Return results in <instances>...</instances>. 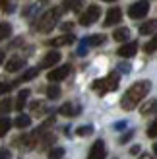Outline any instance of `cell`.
<instances>
[{
    "label": "cell",
    "instance_id": "obj_3",
    "mask_svg": "<svg viewBox=\"0 0 157 159\" xmlns=\"http://www.w3.org/2000/svg\"><path fill=\"white\" fill-rule=\"evenodd\" d=\"M119 82H120V76L116 74V72H113V74H109L107 78H103V80H95V82L91 84V87L95 89L99 95H105V93H109V91H114L116 87H119Z\"/></svg>",
    "mask_w": 157,
    "mask_h": 159
},
{
    "label": "cell",
    "instance_id": "obj_35",
    "mask_svg": "<svg viewBox=\"0 0 157 159\" xmlns=\"http://www.w3.org/2000/svg\"><path fill=\"white\" fill-rule=\"evenodd\" d=\"M114 128H116V130H124V128H126V122H124V120L116 122V124H114Z\"/></svg>",
    "mask_w": 157,
    "mask_h": 159
},
{
    "label": "cell",
    "instance_id": "obj_8",
    "mask_svg": "<svg viewBox=\"0 0 157 159\" xmlns=\"http://www.w3.org/2000/svg\"><path fill=\"white\" fill-rule=\"evenodd\" d=\"M122 20V10L120 8H111V10L107 12V16H105V21H103V25L105 27H111V25H116Z\"/></svg>",
    "mask_w": 157,
    "mask_h": 159
},
{
    "label": "cell",
    "instance_id": "obj_6",
    "mask_svg": "<svg viewBox=\"0 0 157 159\" xmlns=\"http://www.w3.org/2000/svg\"><path fill=\"white\" fill-rule=\"evenodd\" d=\"M70 72H72V66H70V64H64V66H58V68L51 70V72L47 74V78H49V82H62L64 78L70 76Z\"/></svg>",
    "mask_w": 157,
    "mask_h": 159
},
{
    "label": "cell",
    "instance_id": "obj_17",
    "mask_svg": "<svg viewBox=\"0 0 157 159\" xmlns=\"http://www.w3.org/2000/svg\"><path fill=\"white\" fill-rule=\"evenodd\" d=\"M37 74H39V68H29L27 72H25V74H21V76H20L18 80H16V82H14L12 85H16V84H21V82H29V80H33Z\"/></svg>",
    "mask_w": 157,
    "mask_h": 159
},
{
    "label": "cell",
    "instance_id": "obj_16",
    "mask_svg": "<svg viewBox=\"0 0 157 159\" xmlns=\"http://www.w3.org/2000/svg\"><path fill=\"white\" fill-rule=\"evenodd\" d=\"M128 37H130L128 27H119V29H114V33H113V39L114 41H120V43L128 41Z\"/></svg>",
    "mask_w": 157,
    "mask_h": 159
},
{
    "label": "cell",
    "instance_id": "obj_7",
    "mask_svg": "<svg viewBox=\"0 0 157 159\" xmlns=\"http://www.w3.org/2000/svg\"><path fill=\"white\" fill-rule=\"evenodd\" d=\"M105 157H107V148H105V142H103V140H97L95 144L91 146L87 159H105Z\"/></svg>",
    "mask_w": 157,
    "mask_h": 159
},
{
    "label": "cell",
    "instance_id": "obj_1",
    "mask_svg": "<svg viewBox=\"0 0 157 159\" xmlns=\"http://www.w3.org/2000/svg\"><path fill=\"white\" fill-rule=\"evenodd\" d=\"M150 87H151V84L150 82H136V84H132L130 85V89L122 95V99H120V107L124 109V111H132L140 101H142L146 95H147V91H150Z\"/></svg>",
    "mask_w": 157,
    "mask_h": 159
},
{
    "label": "cell",
    "instance_id": "obj_11",
    "mask_svg": "<svg viewBox=\"0 0 157 159\" xmlns=\"http://www.w3.org/2000/svg\"><path fill=\"white\" fill-rule=\"evenodd\" d=\"M74 41H76V37H74L72 33H66V35H60V37H56V39H51L49 45H51V47H64V45H72Z\"/></svg>",
    "mask_w": 157,
    "mask_h": 159
},
{
    "label": "cell",
    "instance_id": "obj_21",
    "mask_svg": "<svg viewBox=\"0 0 157 159\" xmlns=\"http://www.w3.org/2000/svg\"><path fill=\"white\" fill-rule=\"evenodd\" d=\"M10 33H12L10 23H0V41H4L6 37H10Z\"/></svg>",
    "mask_w": 157,
    "mask_h": 159
},
{
    "label": "cell",
    "instance_id": "obj_25",
    "mask_svg": "<svg viewBox=\"0 0 157 159\" xmlns=\"http://www.w3.org/2000/svg\"><path fill=\"white\" fill-rule=\"evenodd\" d=\"M76 134L78 136H89V134H93V126L91 124H83V126H80V128L76 130Z\"/></svg>",
    "mask_w": 157,
    "mask_h": 159
},
{
    "label": "cell",
    "instance_id": "obj_22",
    "mask_svg": "<svg viewBox=\"0 0 157 159\" xmlns=\"http://www.w3.org/2000/svg\"><path fill=\"white\" fill-rule=\"evenodd\" d=\"M10 126H12L10 118H6V116H2V118H0V136H4V134H8V130H10Z\"/></svg>",
    "mask_w": 157,
    "mask_h": 159
},
{
    "label": "cell",
    "instance_id": "obj_32",
    "mask_svg": "<svg viewBox=\"0 0 157 159\" xmlns=\"http://www.w3.org/2000/svg\"><path fill=\"white\" fill-rule=\"evenodd\" d=\"M132 136H134V132H132V130H128V132H124V136H120V144H126V142H130L132 140Z\"/></svg>",
    "mask_w": 157,
    "mask_h": 159
},
{
    "label": "cell",
    "instance_id": "obj_12",
    "mask_svg": "<svg viewBox=\"0 0 157 159\" xmlns=\"http://www.w3.org/2000/svg\"><path fill=\"white\" fill-rule=\"evenodd\" d=\"M23 66H25V58H21V57H12L10 60L6 62V70H8V72H18V70H21Z\"/></svg>",
    "mask_w": 157,
    "mask_h": 159
},
{
    "label": "cell",
    "instance_id": "obj_39",
    "mask_svg": "<svg viewBox=\"0 0 157 159\" xmlns=\"http://www.w3.org/2000/svg\"><path fill=\"white\" fill-rule=\"evenodd\" d=\"M72 25H74L72 21H70V23H62V29H72Z\"/></svg>",
    "mask_w": 157,
    "mask_h": 159
},
{
    "label": "cell",
    "instance_id": "obj_40",
    "mask_svg": "<svg viewBox=\"0 0 157 159\" xmlns=\"http://www.w3.org/2000/svg\"><path fill=\"white\" fill-rule=\"evenodd\" d=\"M4 62V51H0V64Z\"/></svg>",
    "mask_w": 157,
    "mask_h": 159
},
{
    "label": "cell",
    "instance_id": "obj_18",
    "mask_svg": "<svg viewBox=\"0 0 157 159\" xmlns=\"http://www.w3.org/2000/svg\"><path fill=\"white\" fill-rule=\"evenodd\" d=\"M29 89H21L20 93H18V99H16V109H18V111H21L23 109V105H25V101H27V97H29Z\"/></svg>",
    "mask_w": 157,
    "mask_h": 159
},
{
    "label": "cell",
    "instance_id": "obj_33",
    "mask_svg": "<svg viewBox=\"0 0 157 159\" xmlns=\"http://www.w3.org/2000/svg\"><path fill=\"white\" fill-rule=\"evenodd\" d=\"M85 52H87V45L82 41V43H80V47H78V54H80V57H83Z\"/></svg>",
    "mask_w": 157,
    "mask_h": 159
},
{
    "label": "cell",
    "instance_id": "obj_28",
    "mask_svg": "<svg viewBox=\"0 0 157 159\" xmlns=\"http://www.w3.org/2000/svg\"><path fill=\"white\" fill-rule=\"evenodd\" d=\"M0 8H2V12H6V14H12L14 12L12 2H8V0H0Z\"/></svg>",
    "mask_w": 157,
    "mask_h": 159
},
{
    "label": "cell",
    "instance_id": "obj_24",
    "mask_svg": "<svg viewBox=\"0 0 157 159\" xmlns=\"http://www.w3.org/2000/svg\"><path fill=\"white\" fill-rule=\"evenodd\" d=\"M12 107H14L12 105V99H2V101H0V115H8Z\"/></svg>",
    "mask_w": 157,
    "mask_h": 159
},
{
    "label": "cell",
    "instance_id": "obj_13",
    "mask_svg": "<svg viewBox=\"0 0 157 159\" xmlns=\"http://www.w3.org/2000/svg\"><path fill=\"white\" fill-rule=\"evenodd\" d=\"M82 6H83V0H64L60 10H62V12H68V10H72V12H80V10H82Z\"/></svg>",
    "mask_w": 157,
    "mask_h": 159
},
{
    "label": "cell",
    "instance_id": "obj_30",
    "mask_svg": "<svg viewBox=\"0 0 157 159\" xmlns=\"http://www.w3.org/2000/svg\"><path fill=\"white\" fill-rule=\"evenodd\" d=\"M155 47H157V39H151V41H150V43L146 45V52H147V54L155 52Z\"/></svg>",
    "mask_w": 157,
    "mask_h": 159
},
{
    "label": "cell",
    "instance_id": "obj_41",
    "mask_svg": "<svg viewBox=\"0 0 157 159\" xmlns=\"http://www.w3.org/2000/svg\"><path fill=\"white\" fill-rule=\"evenodd\" d=\"M105 2H114V0H105Z\"/></svg>",
    "mask_w": 157,
    "mask_h": 159
},
{
    "label": "cell",
    "instance_id": "obj_15",
    "mask_svg": "<svg viewBox=\"0 0 157 159\" xmlns=\"http://www.w3.org/2000/svg\"><path fill=\"white\" fill-rule=\"evenodd\" d=\"M83 43L87 45V47H99V45H103L105 43V35H89V37H85L83 39Z\"/></svg>",
    "mask_w": 157,
    "mask_h": 159
},
{
    "label": "cell",
    "instance_id": "obj_10",
    "mask_svg": "<svg viewBox=\"0 0 157 159\" xmlns=\"http://www.w3.org/2000/svg\"><path fill=\"white\" fill-rule=\"evenodd\" d=\"M138 52V43L136 41H130V43H124L119 51H116V54L122 58H130V57H134V54Z\"/></svg>",
    "mask_w": 157,
    "mask_h": 159
},
{
    "label": "cell",
    "instance_id": "obj_14",
    "mask_svg": "<svg viewBox=\"0 0 157 159\" xmlns=\"http://www.w3.org/2000/svg\"><path fill=\"white\" fill-rule=\"evenodd\" d=\"M58 113L64 115V116H76L78 113H80V107L74 105V103H64V105L58 109Z\"/></svg>",
    "mask_w": 157,
    "mask_h": 159
},
{
    "label": "cell",
    "instance_id": "obj_38",
    "mask_svg": "<svg viewBox=\"0 0 157 159\" xmlns=\"http://www.w3.org/2000/svg\"><path fill=\"white\" fill-rule=\"evenodd\" d=\"M138 159H153V155H151V153H142Z\"/></svg>",
    "mask_w": 157,
    "mask_h": 159
},
{
    "label": "cell",
    "instance_id": "obj_26",
    "mask_svg": "<svg viewBox=\"0 0 157 159\" xmlns=\"http://www.w3.org/2000/svg\"><path fill=\"white\" fill-rule=\"evenodd\" d=\"M64 155V148H52L49 152V159H60Z\"/></svg>",
    "mask_w": 157,
    "mask_h": 159
},
{
    "label": "cell",
    "instance_id": "obj_9",
    "mask_svg": "<svg viewBox=\"0 0 157 159\" xmlns=\"http://www.w3.org/2000/svg\"><path fill=\"white\" fill-rule=\"evenodd\" d=\"M58 60H60V52L51 51V52H47L45 57H43V60L39 62V66H37V68H39V70H41V68H52Z\"/></svg>",
    "mask_w": 157,
    "mask_h": 159
},
{
    "label": "cell",
    "instance_id": "obj_29",
    "mask_svg": "<svg viewBox=\"0 0 157 159\" xmlns=\"http://www.w3.org/2000/svg\"><path fill=\"white\" fill-rule=\"evenodd\" d=\"M12 87H14V85H12L10 82H0V95H6L8 91L12 89Z\"/></svg>",
    "mask_w": 157,
    "mask_h": 159
},
{
    "label": "cell",
    "instance_id": "obj_23",
    "mask_svg": "<svg viewBox=\"0 0 157 159\" xmlns=\"http://www.w3.org/2000/svg\"><path fill=\"white\" fill-rule=\"evenodd\" d=\"M47 97H49V99L60 97V87L58 85H49V87H47Z\"/></svg>",
    "mask_w": 157,
    "mask_h": 159
},
{
    "label": "cell",
    "instance_id": "obj_34",
    "mask_svg": "<svg viewBox=\"0 0 157 159\" xmlns=\"http://www.w3.org/2000/svg\"><path fill=\"white\" fill-rule=\"evenodd\" d=\"M140 149H142V148H140V146H132V148L128 149V152H130L132 155H138V153H140Z\"/></svg>",
    "mask_w": 157,
    "mask_h": 159
},
{
    "label": "cell",
    "instance_id": "obj_19",
    "mask_svg": "<svg viewBox=\"0 0 157 159\" xmlns=\"http://www.w3.org/2000/svg\"><path fill=\"white\" fill-rule=\"evenodd\" d=\"M155 31V20H150V21H146L140 25V33L142 35H151Z\"/></svg>",
    "mask_w": 157,
    "mask_h": 159
},
{
    "label": "cell",
    "instance_id": "obj_36",
    "mask_svg": "<svg viewBox=\"0 0 157 159\" xmlns=\"http://www.w3.org/2000/svg\"><path fill=\"white\" fill-rule=\"evenodd\" d=\"M119 70H120V72H124V74H126V72H130V66L126 64V62H124V64H120V66H119Z\"/></svg>",
    "mask_w": 157,
    "mask_h": 159
},
{
    "label": "cell",
    "instance_id": "obj_27",
    "mask_svg": "<svg viewBox=\"0 0 157 159\" xmlns=\"http://www.w3.org/2000/svg\"><path fill=\"white\" fill-rule=\"evenodd\" d=\"M153 111H155V99H151L147 105L142 107V115H150V113H153Z\"/></svg>",
    "mask_w": 157,
    "mask_h": 159
},
{
    "label": "cell",
    "instance_id": "obj_4",
    "mask_svg": "<svg viewBox=\"0 0 157 159\" xmlns=\"http://www.w3.org/2000/svg\"><path fill=\"white\" fill-rule=\"evenodd\" d=\"M147 12H150V2L147 0H138L128 8V16L132 20H142L144 16H147Z\"/></svg>",
    "mask_w": 157,
    "mask_h": 159
},
{
    "label": "cell",
    "instance_id": "obj_5",
    "mask_svg": "<svg viewBox=\"0 0 157 159\" xmlns=\"http://www.w3.org/2000/svg\"><path fill=\"white\" fill-rule=\"evenodd\" d=\"M99 16H101L99 6L91 4V6H87V10H85V12L80 16V23H82L83 27H87V25H91V23H95V21L99 20Z\"/></svg>",
    "mask_w": 157,
    "mask_h": 159
},
{
    "label": "cell",
    "instance_id": "obj_2",
    "mask_svg": "<svg viewBox=\"0 0 157 159\" xmlns=\"http://www.w3.org/2000/svg\"><path fill=\"white\" fill-rule=\"evenodd\" d=\"M60 14H62L60 8H51L49 12H45L41 18H39L35 29H37V31H41V33H49V31H51V29H54V25L58 23Z\"/></svg>",
    "mask_w": 157,
    "mask_h": 159
},
{
    "label": "cell",
    "instance_id": "obj_37",
    "mask_svg": "<svg viewBox=\"0 0 157 159\" xmlns=\"http://www.w3.org/2000/svg\"><path fill=\"white\" fill-rule=\"evenodd\" d=\"M0 159H10V152H8V149H2V152H0Z\"/></svg>",
    "mask_w": 157,
    "mask_h": 159
},
{
    "label": "cell",
    "instance_id": "obj_20",
    "mask_svg": "<svg viewBox=\"0 0 157 159\" xmlns=\"http://www.w3.org/2000/svg\"><path fill=\"white\" fill-rule=\"evenodd\" d=\"M18 128H27V126H31V118L27 115H20L18 118H16V122H14Z\"/></svg>",
    "mask_w": 157,
    "mask_h": 159
},
{
    "label": "cell",
    "instance_id": "obj_31",
    "mask_svg": "<svg viewBox=\"0 0 157 159\" xmlns=\"http://www.w3.org/2000/svg\"><path fill=\"white\" fill-rule=\"evenodd\" d=\"M147 136H150V138H155L157 136V122L155 120L150 124V128H147Z\"/></svg>",
    "mask_w": 157,
    "mask_h": 159
}]
</instances>
